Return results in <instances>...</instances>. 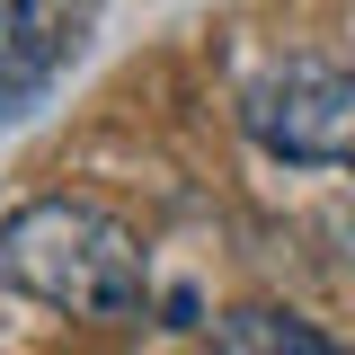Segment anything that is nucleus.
<instances>
[{
  "instance_id": "nucleus-1",
  "label": "nucleus",
  "mask_w": 355,
  "mask_h": 355,
  "mask_svg": "<svg viewBox=\"0 0 355 355\" xmlns=\"http://www.w3.org/2000/svg\"><path fill=\"white\" fill-rule=\"evenodd\" d=\"M0 284L44 311H71V320H133L151 293L133 231L71 196H44L0 222Z\"/></svg>"
},
{
  "instance_id": "nucleus-2",
  "label": "nucleus",
  "mask_w": 355,
  "mask_h": 355,
  "mask_svg": "<svg viewBox=\"0 0 355 355\" xmlns=\"http://www.w3.org/2000/svg\"><path fill=\"white\" fill-rule=\"evenodd\" d=\"M240 125L258 151L293 160V169H355V71L284 62L240 98Z\"/></svg>"
},
{
  "instance_id": "nucleus-3",
  "label": "nucleus",
  "mask_w": 355,
  "mask_h": 355,
  "mask_svg": "<svg viewBox=\"0 0 355 355\" xmlns=\"http://www.w3.org/2000/svg\"><path fill=\"white\" fill-rule=\"evenodd\" d=\"M89 27H98V0H0V125L27 116L80 62Z\"/></svg>"
},
{
  "instance_id": "nucleus-4",
  "label": "nucleus",
  "mask_w": 355,
  "mask_h": 355,
  "mask_svg": "<svg viewBox=\"0 0 355 355\" xmlns=\"http://www.w3.org/2000/svg\"><path fill=\"white\" fill-rule=\"evenodd\" d=\"M214 355H347V347L329 329L293 320V311H275V302H240L214 320Z\"/></svg>"
},
{
  "instance_id": "nucleus-5",
  "label": "nucleus",
  "mask_w": 355,
  "mask_h": 355,
  "mask_svg": "<svg viewBox=\"0 0 355 355\" xmlns=\"http://www.w3.org/2000/svg\"><path fill=\"white\" fill-rule=\"evenodd\" d=\"M320 231H329V249H338V258L355 266V196H338V205H329V222H320Z\"/></svg>"
}]
</instances>
